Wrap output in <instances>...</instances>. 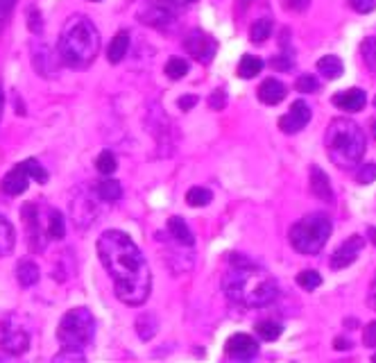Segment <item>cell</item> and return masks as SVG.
Wrapping results in <instances>:
<instances>
[{
  "label": "cell",
  "instance_id": "50",
  "mask_svg": "<svg viewBox=\"0 0 376 363\" xmlns=\"http://www.w3.org/2000/svg\"><path fill=\"white\" fill-rule=\"evenodd\" d=\"M3 105H5V93L3 87H0V118H3Z\"/></svg>",
  "mask_w": 376,
  "mask_h": 363
},
{
  "label": "cell",
  "instance_id": "52",
  "mask_svg": "<svg viewBox=\"0 0 376 363\" xmlns=\"http://www.w3.org/2000/svg\"><path fill=\"white\" fill-rule=\"evenodd\" d=\"M249 3H252V0H240V7L247 9V7H249Z\"/></svg>",
  "mask_w": 376,
  "mask_h": 363
},
{
  "label": "cell",
  "instance_id": "45",
  "mask_svg": "<svg viewBox=\"0 0 376 363\" xmlns=\"http://www.w3.org/2000/svg\"><path fill=\"white\" fill-rule=\"evenodd\" d=\"M227 105V96H225V91H215L211 98H208V107L211 109H223Z\"/></svg>",
  "mask_w": 376,
  "mask_h": 363
},
{
  "label": "cell",
  "instance_id": "43",
  "mask_svg": "<svg viewBox=\"0 0 376 363\" xmlns=\"http://www.w3.org/2000/svg\"><path fill=\"white\" fill-rule=\"evenodd\" d=\"M281 5L290 9V12H304V9H308L311 0H281Z\"/></svg>",
  "mask_w": 376,
  "mask_h": 363
},
{
  "label": "cell",
  "instance_id": "51",
  "mask_svg": "<svg viewBox=\"0 0 376 363\" xmlns=\"http://www.w3.org/2000/svg\"><path fill=\"white\" fill-rule=\"evenodd\" d=\"M368 234H370V241L376 245V227H370V230H368Z\"/></svg>",
  "mask_w": 376,
  "mask_h": 363
},
{
  "label": "cell",
  "instance_id": "25",
  "mask_svg": "<svg viewBox=\"0 0 376 363\" xmlns=\"http://www.w3.org/2000/svg\"><path fill=\"white\" fill-rule=\"evenodd\" d=\"M46 234H48V238H55V241H59V238H64V234H66L64 218H61V214L55 211V209H48V218H46Z\"/></svg>",
  "mask_w": 376,
  "mask_h": 363
},
{
  "label": "cell",
  "instance_id": "32",
  "mask_svg": "<svg viewBox=\"0 0 376 363\" xmlns=\"http://www.w3.org/2000/svg\"><path fill=\"white\" fill-rule=\"evenodd\" d=\"M281 331H284V327H281L279 323H275V320H263V323L256 325V334L261 340H277L281 336Z\"/></svg>",
  "mask_w": 376,
  "mask_h": 363
},
{
  "label": "cell",
  "instance_id": "24",
  "mask_svg": "<svg viewBox=\"0 0 376 363\" xmlns=\"http://www.w3.org/2000/svg\"><path fill=\"white\" fill-rule=\"evenodd\" d=\"M96 195L102 200V202H118L120 200V195H123V186L120 182L116 180H102L98 184V189H96Z\"/></svg>",
  "mask_w": 376,
  "mask_h": 363
},
{
  "label": "cell",
  "instance_id": "57",
  "mask_svg": "<svg viewBox=\"0 0 376 363\" xmlns=\"http://www.w3.org/2000/svg\"><path fill=\"white\" fill-rule=\"evenodd\" d=\"M374 361H376V355H374Z\"/></svg>",
  "mask_w": 376,
  "mask_h": 363
},
{
  "label": "cell",
  "instance_id": "18",
  "mask_svg": "<svg viewBox=\"0 0 376 363\" xmlns=\"http://www.w3.org/2000/svg\"><path fill=\"white\" fill-rule=\"evenodd\" d=\"M0 347H3L7 355H12V357H18V355H23V352H27L30 347V336H27V331L23 329H12V331H7V334L0 338Z\"/></svg>",
  "mask_w": 376,
  "mask_h": 363
},
{
  "label": "cell",
  "instance_id": "9",
  "mask_svg": "<svg viewBox=\"0 0 376 363\" xmlns=\"http://www.w3.org/2000/svg\"><path fill=\"white\" fill-rule=\"evenodd\" d=\"M311 116H313L311 107L306 105L304 100H297V102H292L290 111L279 118V128H281V132H284V134H297V132H301L308 125Z\"/></svg>",
  "mask_w": 376,
  "mask_h": 363
},
{
  "label": "cell",
  "instance_id": "37",
  "mask_svg": "<svg viewBox=\"0 0 376 363\" xmlns=\"http://www.w3.org/2000/svg\"><path fill=\"white\" fill-rule=\"evenodd\" d=\"M356 182L368 186L372 182H376V161H368V164H361V168L356 171Z\"/></svg>",
  "mask_w": 376,
  "mask_h": 363
},
{
  "label": "cell",
  "instance_id": "49",
  "mask_svg": "<svg viewBox=\"0 0 376 363\" xmlns=\"http://www.w3.org/2000/svg\"><path fill=\"white\" fill-rule=\"evenodd\" d=\"M351 347V340L347 338V340H344V338H336V350H349Z\"/></svg>",
  "mask_w": 376,
  "mask_h": 363
},
{
  "label": "cell",
  "instance_id": "40",
  "mask_svg": "<svg viewBox=\"0 0 376 363\" xmlns=\"http://www.w3.org/2000/svg\"><path fill=\"white\" fill-rule=\"evenodd\" d=\"M347 3H349V7L353 9V12H358V14H370V12H374V7H376L374 0H347Z\"/></svg>",
  "mask_w": 376,
  "mask_h": 363
},
{
  "label": "cell",
  "instance_id": "2",
  "mask_svg": "<svg viewBox=\"0 0 376 363\" xmlns=\"http://www.w3.org/2000/svg\"><path fill=\"white\" fill-rule=\"evenodd\" d=\"M229 262H232V268H229V273L223 279V288L232 302L247 309L275 302L279 288L268 271L258 268L243 254H232Z\"/></svg>",
  "mask_w": 376,
  "mask_h": 363
},
{
  "label": "cell",
  "instance_id": "21",
  "mask_svg": "<svg viewBox=\"0 0 376 363\" xmlns=\"http://www.w3.org/2000/svg\"><path fill=\"white\" fill-rule=\"evenodd\" d=\"M16 245V232L14 225L7 221L5 216H0V257H7Z\"/></svg>",
  "mask_w": 376,
  "mask_h": 363
},
{
  "label": "cell",
  "instance_id": "42",
  "mask_svg": "<svg viewBox=\"0 0 376 363\" xmlns=\"http://www.w3.org/2000/svg\"><path fill=\"white\" fill-rule=\"evenodd\" d=\"M363 343L365 347H376V320L365 327V334H363Z\"/></svg>",
  "mask_w": 376,
  "mask_h": 363
},
{
  "label": "cell",
  "instance_id": "36",
  "mask_svg": "<svg viewBox=\"0 0 376 363\" xmlns=\"http://www.w3.org/2000/svg\"><path fill=\"white\" fill-rule=\"evenodd\" d=\"M23 168L27 171L30 180H35V182H39V184H46V182H48V173H46V168H44V166H41L39 161L25 159V161H23Z\"/></svg>",
  "mask_w": 376,
  "mask_h": 363
},
{
  "label": "cell",
  "instance_id": "13",
  "mask_svg": "<svg viewBox=\"0 0 376 363\" xmlns=\"http://www.w3.org/2000/svg\"><path fill=\"white\" fill-rule=\"evenodd\" d=\"M365 102H368V96H365V91L358 87H351V89H344L340 93L333 96V105L338 109L347 111V113H356L365 107Z\"/></svg>",
  "mask_w": 376,
  "mask_h": 363
},
{
  "label": "cell",
  "instance_id": "35",
  "mask_svg": "<svg viewBox=\"0 0 376 363\" xmlns=\"http://www.w3.org/2000/svg\"><path fill=\"white\" fill-rule=\"evenodd\" d=\"M297 284L304 288V290H315L322 286V277L318 271H301L297 275Z\"/></svg>",
  "mask_w": 376,
  "mask_h": 363
},
{
  "label": "cell",
  "instance_id": "47",
  "mask_svg": "<svg viewBox=\"0 0 376 363\" xmlns=\"http://www.w3.org/2000/svg\"><path fill=\"white\" fill-rule=\"evenodd\" d=\"M272 64V68H279V70H288L290 66H292V61L290 59H284V57H277V59H272L270 61Z\"/></svg>",
  "mask_w": 376,
  "mask_h": 363
},
{
  "label": "cell",
  "instance_id": "26",
  "mask_svg": "<svg viewBox=\"0 0 376 363\" xmlns=\"http://www.w3.org/2000/svg\"><path fill=\"white\" fill-rule=\"evenodd\" d=\"M32 61H35L37 73H41L44 78H50V75H52V66H48V61H55V57H52V53H50L48 46H39V48L35 46Z\"/></svg>",
  "mask_w": 376,
  "mask_h": 363
},
{
  "label": "cell",
  "instance_id": "12",
  "mask_svg": "<svg viewBox=\"0 0 376 363\" xmlns=\"http://www.w3.org/2000/svg\"><path fill=\"white\" fill-rule=\"evenodd\" d=\"M23 216H25V225H27V232H30V243H32L35 250H44L48 234H46V225L39 221L37 207L27 204L23 209Z\"/></svg>",
  "mask_w": 376,
  "mask_h": 363
},
{
  "label": "cell",
  "instance_id": "33",
  "mask_svg": "<svg viewBox=\"0 0 376 363\" xmlns=\"http://www.w3.org/2000/svg\"><path fill=\"white\" fill-rule=\"evenodd\" d=\"M96 168H98V173H102V175H111L113 171L118 168L116 154H113L111 150L100 152V154H98V159H96Z\"/></svg>",
  "mask_w": 376,
  "mask_h": 363
},
{
  "label": "cell",
  "instance_id": "54",
  "mask_svg": "<svg viewBox=\"0 0 376 363\" xmlns=\"http://www.w3.org/2000/svg\"><path fill=\"white\" fill-rule=\"evenodd\" d=\"M184 3H195V0H184Z\"/></svg>",
  "mask_w": 376,
  "mask_h": 363
},
{
  "label": "cell",
  "instance_id": "3",
  "mask_svg": "<svg viewBox=\"0 0 376 363\" xmlns=\"http://www.w3.org/2000/svg\"><path fill=\"white\" fill-rule=\"evenodd\" d=\"M100 50V32L87 16H73L61 30L57 55L68 68H87Z\"/></svg>",
  "mask_w": 376,
  "mask_h": 363
},
{
  "label": "cell",
  "instance_id": "46",
  "mask_svg": "<svg viewBox=\"0 0 376 363\" xmlns=\"http://www.w3.org/2000/svg\"><path fill=\"white\" fill-rule=\"evenodd\" d=\"M177 105H180L182 111H188V109H193L197 105V96H182L180 100H177Z\"/></svg>",
  "mask_w": 376,
  "mask_h": 363
},
{
  "label": "cell",
  "instance_id": "11",
  "mask_svg": "<svg viewBox=\"0 0 376 363\" xmlns=\"http://www.w3.org/2000/svg\"><path fill=\"white\" fill-rule=\"evenodd\" d=\"M227 355L236 361H249L258 355V345L249 334H234L227 340Z\"/></svg>",
  "mask_w": 376,
  "mask_h": 363
},
{
  "label": "cell",
  "instance_id": "14",
  "mask_svg": "<svg viewBox=\"0 0 376 363\" xmlns=\"http://www.w3.org/2000/svg\"><path fill=\"white\" fill-rule=\"evenodd\" d=\"M308 182H311V193L315 195L322 202H333V189H331V180L329 175L320 168V166L313 164L308 171Z\"/></svg>",
  "mask_w": 376,
  "mask_h": 363
},
{
  "label": "cell",
  "instance_id": "29",
  "mask_svg": "<svg viewBox=\"0 0 376 363\" xmlns=\"http://www.w3.org/2000/svg\"><path fill=\"white\" fill-rule=\"evenodd\" d=\"M361 55H363V61L365 66L370 68V73H374L376 75V35L368 37L361 44Z\"/></svg>",
  "mask_w": 376,
  "mask_h": 363
},
{
  "label": "cell",
  "instance_id": "8",
  "mask_svg": "<svg viewBox=\"0 0 376 363\" xmlns=\"http://www.w3.org/2000/svg\"><path fill=\"white\" fill-rule=\"evenodd\" d=\"M363 247H365V236H361V234H353L347 238V241H342L336 247V252L331 254V262H329L331 271H342V268L351 266L358 259Z\"/></svg>",
  "mask_w": 376,
  "mask_h": 363
},
{
  "label": "cell",
  "instance_id": "23",
  "mask_svg": "<svg viewBox=\"0 0 376 363\" xmlns=\"http://www.w3.org/2000/svg\"><path fill=\"white\" fill-rule=\"evenodd\" d=\"M318 73H322V78L327 80H338L342 73H344V66H342V59L336 57V55H327L318 61Z\"/></svg>",
  "mask_w": 376,
  "mask_h": 363
},
{
  "label": "cell",
  "instance_id": "22",
  "mask_svg": "<svg viewBox=\"0 0 376 363\" xmlns=\"http://www.w3.org/2000/svg\"><path fill=\"white\" fill-rule=\"evenodd\" d=\"M39 277H41V273H39V266L35 262H20L16 266V279L23 288L35 286L39 282Z\"/></svg>",
  "mask_w": 376,
  "mask_h": 363
},
{
  "label": "cell",
  "instance_id": "41",
  "mask_svg": "<svg viewBox=\"0 0 376 363\" xmlns=\"http://www.w3.org/2000/svg\"><path fill=\"white\" fill-rule=\"evenodd\" d=\"M14 5H16V0H0V30H3L9 14H12Z\"/></svg>",
  "mask_w": 376,
  "mask_h": 363
},
{
  "label": "cell",
  "instance_id": "19",
  "mask_svg": "<svg viewBox=\"0 0 376 363\" xmlns=\"http://www.w3.org/2000/svg\"><path fill=\"white\" fill-rule=\"evenodd\" d=\"M168 234H170L182 247H184V245H186V247H193V243H195L191 227H188L186 221H184V218H180V216H173L170 221H168Z\"/></svg>",
  "mask_w": 376,
  "mask_h": 363
},
{
  "label": "cell",
  "instance_id": "53",
  "mask_svg": "<svg viewBox=\"0 0 376 363\" xmlns=\"http://www.w3.org/2000/svg\"><path fill=\"white\" fill-rule=\"evenodd\" d=\"M372 134H374V139H376V121L372 123Z\"/></svg>",
  "mask_w": 376,
  "mask_h": 363
},
{
  "label": "cell",
  "instance_id": "28",
  "mask_svg": "<svg viewBox=\"0 0 376 363\" xmlns=\"http://www.w3.org/2000/svg\"><path fill=\"white\" fill-rule=\"evenodd\" d=\"M156 329H159V323H156V318L152 314H141L137 318V334L141 340H150L154 338Z\"/></svg>",
  "mask_w": 376,
  "mask_h": 363
},
{
  "label": "cell",
  "instance_id": "17",
  "mask_svg": "<svg viewBox=\"0 0 376 363\" xmlns=\"http://www.w3.org/2000/svg\"><path fill=\"white\" fill-rule=\"evenodd\" d=\"M141 20L145 25H152V27H159V30H165L173 25V12L165 5H150L148 9H143L141 12Z\"/></svg>",
  "mask_w": 376,
  "mask_h": 363
},
{
  "label": "cell",
  "instance_id": "20",
  "mask_svg": "<svg viewBox=\"0 0 376 363\" xmlns=\"http://www.w3.org/2000/svg\"><path fill=\"white\" fill-rule=\"evenodd\" d=\"M127 50H130V32L127 30H120V32L111 39L109 50H107L109 64H120V61L125 59V55H127Z\"/></svg>",
  "mask_w": 376,
  "mask_h": 363
},
{
  "label": "cell",
  "instance_id": "34",
  "mask_svg": "<svg viewBox=\"0 0 376 363\" xmlns=\"http://www.w3.org/2000/svg\"><path fill=\"white\" fill-rule=\"evenodd\" d=\"M188 73V61L182 57H173L168 64H165V75L170 80H182Z\"/></svg>",
  "mask_w": 376,
  "mask_h": 363
},
{
  "label": "cell",
  "instance_id": "48",
  "mask_svg": "<svg viewBox=\"0 0 376 363\" xmlns=\"http://www.w3.org/2000/svg\"><path fill=\"white\" fill-rule=\"evenodd\" d=\"M368 302H370V307L376 311V277H374V282H372V286H370V295H368Z\"/></svg>",
  "mask_w": 376,
  "mask_h": 363
},
{
  "label": "cell",
  "instance_id": "1",
  "mask_svg": "<svg viewBox=\"0 0 376 363\" xmlns=\"http://www.w3.org/2000/svg\"><path fill=\"white\" fill-rule=\"evenodd\" d=\"M98 257L113 279V290L123 304L141 307L150 297L152 273L130 234L107 230L98 238Z\"/></svg>",
  "mask_w": 376,
  "mask_h": 363
},
{
  "label": "cell",
  "instance_id": "27",
  "mask_svg": "<svg viewBox=\"0 0 376 363\" xmlns=\"http://www.w3.org/2000/svg\"><path fill=\"white\" fill-rule=\"evenodd\" d=\"M261 70H263V61L254 55H243V59H240V64H238V75L240 78L252 80V78L258 75Z\"/></svg>",
  "mask_w": 376,
  "mask_h": 363
},
{
  "label": "cell",
  "instance_id": "5",
  "mask_svg": "<svg viewBox=\"0 0 376 363\" xmlns=\"http://www.w3.org/2000/svg\"><path fill=\"white\" fill-rule=\"evenodd\" d=\"M331 230H333V225L327 214H320V211L306 214L301 221H297L290 227V245L295 247L299 254L313 257L327 245Z\"/></svg>",
  "mask_w": 376,
  "mask_h": 363
},
{
  "label": "cell",
  "instance_id": "6",
  "mask_svg": "<svg viewBox=\"0 0 376 363\" xmlns=\"http://www.w3.org/2000/svg\"><path fill=\"white\" fill-rule=\"evenodd\" d=\"M57 338L61 347L68 350H87L96 338V318L87 307H75L64 314L57 327Z\"/></svg>",
  "mask_w": 376,
  "mask_h": 363
},
{
  "label": "cell",
  "instance_id": "15",
  "mask_svg": "<svg viewBox=\"0 0 376 363\" xmlns=\"http://www.w3.org/2000/svg\"><path fill=\"white\" fill-rule=\"evenodd\" d=\"M286 93H288V89H286L284 82L277 80V78H268V80L261 82V87H258V100L263 102V105L275 107L286 98Z\"/></svg>",
  "mask_w": 376,
  "mask_h": 363
},
{
  "label": "cell",
  "instance_id": "7",
  "mask_svg": "<svg viewBox=\"0 0 376 363\" xmlns=\"http://www.w3.org/2000/svg\"><path fill=\"white\" fill-rule=\"evenodd\" d=\"M184 48L195 61H200V64H211L218 53V41L213 37H208L206 32H202V30H193V32L184 39Z\"/></svg>",
  "mask_w": 376,
  "mask_h": 363
},
{
  "label": "cell",
  "instance_id": "31",
  "mask_svg": "<svg viewBox=\"0 0 376 363\" xmlns=\"http://www.w3.org/2000/svg\"><path fill=\"white\" fill-rule=\"evenodd\" d=\"M211 200H213V193L204 189V186H193V189H188L186 193V202L191 207H206Z\"/></svg>",
  "mask_w": 376,
  "mask_h": 363
},
{
  "label": "cell",
  "instance_id": "10",
  "mask_svg": "<svg viewBox=\"0 0 376 363\" xmlns=\"http://www.w3.org/2000/svg\"><path fill=\"white\" fill-rule=\"evenodd\" d=\"M70 214H73V223L82 227V230L96 221V204H93L87 189H80L75 193V198L70 202Z\"/></svg>",
  "mask_w": 376,
  "mask_h": 363
},
{
  "label": "cell",
  "instance_id": "4",
  "mask_svg": "<svg viewBox=\"0 0 376 363\" xmlns=\"http://www.w3.org/2000/svg\"><path fill=\"white\" fill-rule=\"evenodd\" d=\"M368 139L356 121L338 116L329 123L327 130V154L340 171H351L363 161Z\"/></svg>",
  "mask_w": 376,
  "mask_h": 363
},
{
  "label": "cell",
  "instance_id": "38",
  "mask_svg": "<svg viewBox=\"0 0 376 363\" xmlns=\"http://www.w3.org/2000/svg\"><path fill=\"white\" fill-rule=\"evenodd\" d=\"M295 89L301 91V93H315V91H320V80L315 75H311V73H306V75L297 78Z\"/></svg>",
  "mask_w": 376,
  "mask_h": 363
},
{
  "label": "cell",
  "instance_id": "39",
  "mask_svg": "<svg viewBox=\"0 0 376 363\" xmlns=\"http://www.w3.org/2000/svg\"><path fill=\"white\" fill-rule=\"evenodd\" d=\"M84 359L87 357H84V352H82V350H68V347H64L55 357V363H61V361H84Z\"/></svg>",
  "mask_w": 376,
  "mask_h": 363
},
{
  "label": "cell",
  "instance_id": "30",
  "mask_svg": "<svg viewBox=\"0 0 376 363\" xmlns=\"http://www.w3.org/2000/svg\"><path fill=\"white\" fill-rule=\"evenodd\" d=\"M270 35H272V18H258L252 25V30H249V39L254 44H263Z\"/></svg>",
  "mask_w": 376,
  "mask_h": 363
},
{
  "label": "cell",
  "instance_id": "16",
  "mask_svg": "<svg viewBox=\"0 0 376 363\" xmlns=\"http://www.w3.org/2000/svg\"><path fill=\"white\" fill-rule=\"evenodd\" d=\"M27 186H30V175H27V171L23 168V164L14 166V168L3 178V191H5L7 195H20V193H25Z\"/></svg>",
  "mask_w": 376,
  "mask_h": 363
},
{
  "label": "cell",
  "instance_id": "55",
  "mask_svg": "<svg viewBox=\"0 0 376 363\" xmlns=\"http://www.w3.org/2000/svg\"><path fill=\"white\" fill-rule=\"evenodd\" d=\"M374 105H376V98H374Z\"/></svg>",
  "mask_w": 376,
  "mask_h": 363
},
{
  "label": "cell",
  "instance_id": "44",
  "mask_svg": "<svg viewBox=\"0 0 376 363\" xmlns=\"http://www.w3.org/2000/svg\"><path fill=\"white\" fill-rule=\"evenodd\" d=\"M30 30H32L35 35L41 32V27H44V20H41V14L37 12V9H30V20H27Z\"/></svg>",
  "mask_w": 376,
  "mask_h": 363
},
{
  "label": "cell",
  "instance_id": "56",
  "mask_svg": "<svg viewBox=\"0 0 376 363\" xmlns=\"http://www.w3.org/2000/svg\"><path fill=\"white\" fill-rule=\"evenodd\" d=\"M93 3H98V0H93Z\"/></svg>",
  "mask_w": 376,
  "mask_h": 363
}]
</instances>
